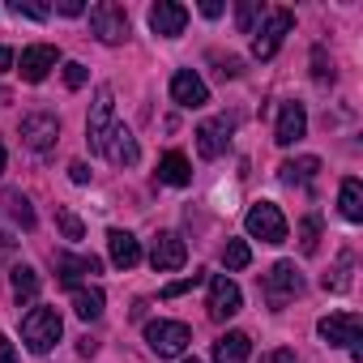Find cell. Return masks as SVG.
Instances as JSON below:
<instances>
[{
  "instance_id": "obj_9",
  "label": "cell",
  "mask_w": 363,
  "mask_h": 363,
  "mask_svg": "<svg viewBox=\"0 0 363 363\" xmlns=\"http://www.w3.org/2000/svg\"><path fill=\"white\" fill-rule=\"evenodd\" d=\"M56 137H60V120H56L52 111H30V116H22V141H26L35 154H48V150L56 145Z\"/></svg>"
},
{
  "instance_id": "obj_42",
  "label": "cell",
  "mask_w": 363,
  "mask_h": 363,
  "mask_svg": "<svg viewBox=\"0 0 363 363\" xmlns=\"http://www.w3.org/2000/svg\"><path fill=\"white\" fill-rule=\"evenodd\" d=\"M0 171H5V141H0Z\"/></svg>"
},
{
  "instance_id": "obj_30",
  "label": "cell",
  "mask_w": 363,
  "mask_h": 363,
  "mask_svg": "<svg viewBox=\"0 0 363 363\" xmlns=\"http://www.w3.org/2000/svg\"><path fill=\"white\" fill-rule=\"evenodd\" d=\"M299 248H303L308 257L320 248V218H316V214H308V218L299 223Z\"/></svg>"
},
{
  "instance_id": "obj_13",
  "label": "cell",
  "mask_w": 363,
  "mask_h": 363,
  "mask_svg": "<svg viewBox=\"0 0 363 363\" xmlns=\"http://www.w3.org/2000/svg\"><path fill=\"white\" fill-rule=\"evenodd\" d=\"M56 60H60V52H56L52 43H35V48H26V52H22L18 73H22V82H43V77L56 69Z\"/></svg>"
},
{
  "instance_id": "obj_6",
  "label": "cell",
  "mask_w": 363,
  "mask_h": 363,
  "mask_svg": "<svg viewBox=\"0 0 363 363\" xmlns=\"http://www.w3.org/2000/svg\"><path fill=\"white\" fill-rule=\"evenodd\" d=\"M261 291H265V299H269V308H282L286 299H295L299 291H303V274L295 269V261H278L269 274H265V282H261Z\"/></svg>"
},
{
  "instance_id": "obj_25",
  "label": "cell",
  "mask_w": 363,
  "mask_h": 363,
  "mask_svg": "<svg viewBox=\"0 0 363 363\" xmlns=\"http://www.w3.org/2000/svg\"><path fill=\"white\" fill-rule=\"evenodd\" d=\"M13 295H18V303L39 299V274H35L30 265H18V269H13Z\"/></svg>"
},
{
  "instance_id": "obj_28",
  "label": "cell",
  "mask_w": 363,
  "mask_h": 363,
  "mask_svg": "<svg viewBox=\"0 0 363 363\" xmlns=\"http://www.w3.org/2000/svg\"><path fill=\"white\" fill-rule=\"evenodd\" d=\"M248 261H252V248H248L244 240H227V248H223V265H227V269H248Z\"/></svg>"
},
{
  "instance_id": "obj_31",
  "label": "cell",
  "mask_w": 363,
  "mask_h": 363,
  "mask_svg": "<svg viewBox=\"0 0 363 363\" xmlns=\"http://www.w3.org/2000/svg\"><path fill=\"white\" fill-rule=\"evenodd\" d=\"M56 227L65 231V240H82L86 235V227H82V218L73 210H56Z\"/></svg>"
},
{
  "instance_id": "obj_27",
  "label": "cell",
  "mask_w": 363,
  "mask_h": 363,
  "mask_svg": "<svg viewBox=\"0 0 363 363\" xmlns=\"http://www.w3.org/2000/svg\"><path fill=\"white\" fill-rule=\"evenodd\" d=\"M257 18H265V5H261V0H244V5L235 9V26H240V35H252V30H257Z\"/></svg>"
},
{
  "instance_id": "obj_33",
  "label": "cell",
  "mask_w": 363,
  "mask_h": 363,
  "mask_svg": "<svg viewBox=\"0 0 363 363\" xmlns=\"http://www.w3.org/2000/svg\"><path fill=\"white\" fill-rule=\"evenodd\" d=\"M65 86H69V90H82V86H86V65L69 60V65H65Z\"/></svg>"
},
{
  "instance_id": "obj_40",
  "label": "cell",
  "mask_w": 363,
  "mask_h": 363,
  "mask_svg": "<svg viewBox=\"0 0 363 363\" xmlns=\"http://www.w3.org/2000/svg\"><path fill=\"white\" fill-rule=\"evenodd\" d=\"M13 69V52L9 48H0V73H9Z\"/></svg>"
},
{
  "instance_id": "obj_26",
  "label": "cell",
  "mask_w": 363,
  "mask_h": 363,
  "mask_svg": "<svg viewBox=\"0 0 363 363\" xmlns=\"http://www.w3.org/2000/svg\"><path fill=\"white\" fill-rule=\"evenodd\" d=\"M5 206H9V218L18 223V227H35V210H30V201L22 197V193H5Z\"/></svg>"
},
{
  "instance_id": "obj_39",
  "label": "cell",
  "mask_w": 363,
  "mask_h": 363,
  "mask_svg": "<svg viewBox=\"0 0 363 363\" xmlns=\"http://www.w3.org/2000/svg\"><path fill=\"white\" fill-rule=\"evenodd\" d=\"M56 9H60L65 18H77V13H82L86 5H82V0H60V5H56Z\"/></svg>"
},
{
  "instance_id": "obj_35",
  "label": "cell",
  "mask_w": 363,
  "mask_h": 363,
  "mask_svg": "<svg viewBox=\"0 0 363 363\" xmlns=\"http://www.w3.org/2000/svg\"><path fill=\"white\" fill-rule=\"evenodd\" d=\"M9 9H13L18 18H30V22H43V18L52 13V9H43V5H22V0H13V5H9Z\"/></svg>"
},
{
  "instance_id": "obj_18",
  "label": "cell",
  "mask_w": 363,
  "mask_h": 363,
  "mask_svg": "<svg viewBox=\"0 0 363 363\" xmlns=\"http://www.w3.org/2000/svg\"><path fill=\"white\" fill-rule=\"evenodd\" d=\"M248 354H252V337L240 329H231L214 342V363H248Z\"/></svg>"
},
{
  "instance_id": "obj_5",
  "label": "cell",
  "mask_w": 363,
  "mask_h": 363,
  "mask_svg": "<svg viewBox=\"0 0 363 363\" xmlns=\"http://www.w3.org/2000/svg\"><path fill=\"white\" fill-rule=\"evenodd\" d=\"M111 128H116V99H111V90L103 86V90L94 94V103H90V120H86V141H90V150L103 154Z\"/></svg>"
},
{
  "instance_id": "obj_22",
  "label": "cell",
  "mask_w": 363,
  "mask_h": 363,
  "mask_svg": "<svg viewBox=\"0 0 363 363\" xmlns=\"http://www.w3.org/2000/svg\"><path fill=\"white\" fill-rule=\"evenodd\" d=\"M56 269H60V282H77V278H86V274H99L103 269V261L99 257H56Z\"/></svg>"
},
{
  "instance_id": "obj_29",
  "label": "cell",
  "mask_w": 363,
  "mask_h": 363,
  "mask_svg": "<svg viewBox=\"0 0 363 363\" xmlns=\"http://www.w3.org/2000/svg\"><path fill=\"white\" fill-rule=\"evenodd\" d=\"M350 265H354V257H350V252H342V257H337V269H333V274H325V282H320V286H325V291H346V286H350Z\"/></svg>"
},
{
  "instance_id": "obj_38",
  "label": "cell",
  "mask_w": 363,
  "mask_h": 363,
  "mask_svg": "<svg viewBox=\"0 0 363 363\" xmlns=\"http://www.w3.org/2000/svg\"><path fill=\"white\" fill-rule=\"evenodd\" d=\"M0 363H18V354H13V342L0 333Z\"/></svg>"
},
{
  "instance_id": "obj_23",
  "label": "cell",
  "mask_w": 363,
  "mask_h": 363,
  "mask_svg": "<svg viewBox=\"0 0 363 363\" xmlns=\"http://www.w3.org/2000/svg\"><path fill=\"white\" fill-rule=\"evenodd\" d=\"M103 291L99 286H73V312L82 316V320H99L103 316Z\"/></svg>"
},
{
  "instance_id": "obj_36",
  "label": "cell",
  "mask_w": 363,
  "mask_h": 363,
  "mask_svg": "<svg viewBox=\"0 0 363 363\" xmlns=\"http://www.w3.org/2000/svg\"><path fill=\"white\" fill-rule=\"evenodd\" d=\"M261 363H299V359H295V350H286V346H278V350H269V354H261Z\"/></svg>"
},
{
  "instance_id": "obj_15",
  "label": "cell",
  "mask_w": 363,
  "mask_h": 363,
  "mask_svg": "<svg viewBox=\"0 0 363 363\" xmlns=\"http://www.w3.org/2000/svg\"><path fill=\"white\" fill-rule=\"evenodd\" d=\"M171 99H175L179 107H206V103H210V86H206L193 69H179V73L171 77Z\"/></svg>"
},
{
  "instance_id": "obj_19",
  "label": "cell",
  "mask_w": 363,
  "mask_h": 363,
  "mask_svg": "<svg viewBox=\"0 0 363 363\" xmlns=\"http://www.w3.org/2000/svg\"><path fill=\"white\" fill-rule=\"evenodd\" d=\"M158 179H162V184H171V189H184V184H193V162L179 154V150H171L158 162Z\"/></svg>"
},
{
  "instance_id": "obj_17",
  "label": "cell",
  "mask_w": 363,
  "mask_h": 363,
  "mask_svg": "<svg viewBox=\"0 0 363 363\" xmlns=\"http://www.w3.org/2000/svg\"><path fill=\"white\" fill-rule=\"evenodd\" d=\"M103 154H107L116 167H137V158H141V150H137V137H133L124 124H116V128H111V137H107Z\"/></svg>"
},
{
  "instance_id": "obj_24",
  "label": "cell",
  "mask_w": 363,
  "mask_h": 363,
  "mask_svg": "<svg viewBox=\"0 0 363 363\" xmlns=\"http://www.w3.org/2000/svg\"><path fill=\"white\" fill-rule=\"evenodd\" d=\"M316 171H320V158H291V162H282L278 167V175L286 179V184H308V179H316Z\"/></svg>"
},
{
  "instance_id": "obj_16",
  "label": "cell",
  "mask_w": 363,
  "mask_h": 363,
  "mask_svg": "<svg viewBox=\"0 0 363 363\" xmlns=\"http://www.w3.org/2000/svg\"><path fill=\"white\" fill-rule=\"evenodd\" d=\"M308 133V111H303V103H282L278 107V128H274V141L278 145H295L299 137Z\"/></svg>"
},
{
  "instance_id": "obj_7",
  "label": "cell",
  "mask_w": 363,
  "mask_h": 363,
  "mask_svg": "<svg viewBox=\"0 0 363 363\" xmlns=\"http://www.w3.org/2000/svg\"><path fill=\"white\" fill-rule=\"evenodd\" d=\"M295 30V13L291 9H274V13H265V26H261V35L252 39V56L257 60H269L278 48H282V39Z\"/></svg>"
},
{
  "instance_id": "obj_21",
  "label": "cell",
  "mask_w": 363,
  "mask_h": 363,
  "mask_svg": "<svg viewBox=\"0 0 363 363\" xmlns=\"http://www.w3.org/2000/svg\"><path fill=\"white\" fill-rule=\"evenodd\" d=\"M337 206H342V218H346V223H363V184H359L354 175H346V179H342Z\"/></svg>"
},
{
  "instance_id": "obj_34",
  "label": "cell",
  "mask_w": 363,
  "mask_h": 363,
  "mask_svg": "<svg viewBox=\"0 0 363 363\" xmlns=\"http://www.w3.org/2000/svg\"><path fill=\"white\" fill-rule=\"evenodd\" d=\"M206 274H189V278H179V282H171L167 291H162V299H175V295H184V291H193L197 282H201Z\"/></svg>"
},
{
  "instance_id": "obj_3",
  "label": "cell",
  "mask_w": 363,
  "mask_h": 363,
  "mask_svg": "<svg viewBox=\"0 0 363 363\" xmlns=\"http://www.w3.org/2000/svg\"><path fill=\"white\" fill-rule=\"evenodd\" d=\"M244 227H248V235L261 240V244H282V240H286V218H282V210H278L274 201H257V206L244 214Z\"/></svg>"
},
{
  "instance_id": "obj_32",
  "label": "cell",
  "mask_w": 363,
  "mask_h": 363,
  "mask_svg": "<svg viewBox=\"0 0 363 363\" xmlns=\"http://www.w3.org/2000/svg\"><path fill=\"white\" fill-rule=\"evenodd\" d=\"M312 77H316L320 86H333V65L325 60V48H316V52H312Z\"/></svg>"
},
{
  "instance_id": "obj_4",
  "label": "cell",
  "mask_w": 363,
  "mask_h": 363,
  "mask_svg": "<svg viewBox=\"0 0 363 363\" xmlns=\"http://www.w3.org/2000/svg\"><path fill=\"white\" fill-rule=\"evenodd\" d=\"M316 333L325 337V346H346V350H354V346H363V320H359V312H333V316H320V325H316Z\"/></svg>"
},
{
  "instance_id": "obj_10",
  "label": "cell",
  "mask_w": 363,
  "mask_h": 363,
  "mask_svg": "<svg viewBox=\"0 0 363 363\" xmlns=\"http://www.w3.org/2000/svg\"><path fill=\"white\" fill-rule=\"evenodd\" d=\"M184 261H189V244L179 240L175 231H158V240L150 248V265L158 274H171V269H184Z\"/></svg>"
},
{
  "instance_id": "obj_2",
  "label": "cell",
  "mask_w": 363,
  "mask_h": 363,
  "mask_svg": "<svg viewBox=\"0 0 363 363\" xmlns=\"http://www.w3.org/2000/svg\"><path fill=\"white\" fill-rule=\"evenodd\" d=\"M145 342L158 359H175V354H184L189 342H193V329L184 320H150L145 325Z\"/></svg>"
},
{
  "instance_id": "obj_41",
  "label": "cell",
  "mask_w": 363,
  "mask_h": 363,
  "mask_svg": "<svg viewBox=\"0 0 363 363\" xmlns=\"http://www.w3.org/2000/svg\"><path fill=\"white\" fill-rule=\"evenodd\" d=\"M201 13H206V18H218V13H223V5H218V0H206Z\"/></svg>"
},
{
  "instance_id": "obj_11",
  "label": "cell",
  "mask_w": 363,
  "mask_h": 363,
  "mask_svg": "<svg viewBox=\"0 0 363 363\" xmlns=\"http://www.w3.org/2000/svg\"><path fill=\"white\" fill-rule=\"evenodd\" d=\"M189 26V9L175 5V0H158V5H150V30L162 35V39H179Z\"/></svg>"
},
{
  "instance_id": "obj_43",
  "label": "cell",
  "mask_w": 363,
  "mask_h": 363,
  "mask_svg": "<svg viewBox=\"0 0 363 363\" xmlns=\"http://www.w3.org/2000/svg\"><path fill=\"white\" fill-rule=\"evenodd\" d=\"M189 363H197V359H189Z\"/></svg>"
},
{
  "instance_id": "obj_8",
  "label": "cell",
  "mask_w": 363,
  "mask_h": 363,
  "mask_svg": "<svg viewBox=\"0 0 363 363\" xmlns=\"http://www.w3.org/2000/svg\"><path fill=\"white\" fill-rule=\"evenodd\" d=\"M90 26L103 43H124L128 39V13L124 5H116V0H103V5L90 9Z\"/></svg>"
},
{
  "instance_id": "obj_20",
  "label": "cell",
  "mask_w": 363,
  "mask_h": 363,
  "mask_svg": "<svg viewBox=\"0 0 363 363\" xmlns=\"http://www.w3.org/2000/svg\"><path fill=\"white\" fill-rule=\"evenodd\" d=\"M107 248H111V261H116L120 269H133V265L141 261V244H137V235H128V231H107Z\"/></svg>"
},
{
  "instance_id": "obj_1",
  "label": "cell",
  "mask_w": 363,
  "mask_h": 363,
  "mask_svg": "<svg viewBox=\"0 0 363 363\" xmlns=\"http://www.w3.org/2000/svg\"><path fill=\"white\" fill-rule=\"evenodd\" d=\"M60 333H65V320H60L56 308H30L22 316V342H26L30 354H48L60 342Z\"/></svg>"
},
{
  "instance_id": "obj_14",
  "label": "cell",
  "mask_w": 363,
  "mask_h": 363,
  "mask_svg": "<svg viewBox=\"0 0 363 363\" xmlns=\"http://www.w3.org/2000/svg\"><path fill=\"white\" fill-rule=\"evenodd\" d=\"M227 145H231V120H227V116L206 120V124L197 128V154H201V158H223Z\"/></svg>"
},
{
  "instance_id": "obj_12",
  "label": "cell",
  "mask_w": 363,
  "mask_h": 363,
  "mask_svg": "<svg viewBox=\"0 0 363 363\" xmlns=\"http://www.w3.org/2000/svg\"><path fill=\"white\" fill-rule=\"evenodd\" d=\"M240 308H244V295H240V286H235L227 274L210 278V316H214V320H231Z\"/></svg>"
},
{
  "instance_id": "obj_37",
  "label": "cell",
  "mask_w": 363,
  "mask_h": 363,
  "mask_svg": "<svg viewBox=\"0 0 363 363\" xmlns=\"http://www.w3.org/2000/svg\"><path fill=\"white\" fill-rule=\"evenodd\" d=\"M69 179L73 184H90V167L86 162H69Z\"/></svg>"
}]
</instances>
